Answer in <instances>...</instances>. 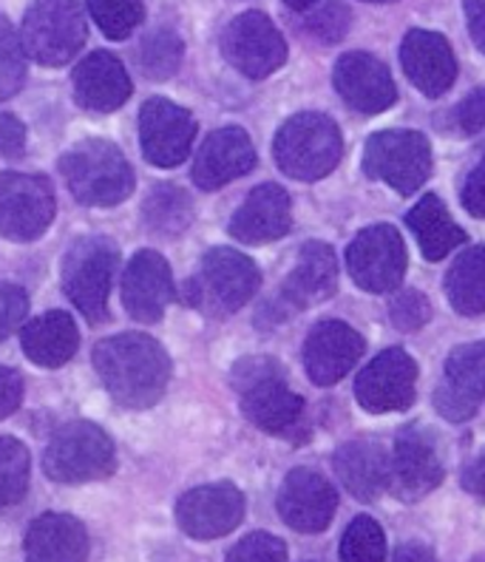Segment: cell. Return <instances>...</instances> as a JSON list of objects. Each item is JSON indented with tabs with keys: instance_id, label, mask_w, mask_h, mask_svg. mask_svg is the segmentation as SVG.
Instances as JSON below:
<instances>
[{
	"instance_id": "obj_1",
	"label": "cell",
	"mask_w": 485,
	"mask_h": 562,
	"mask_svg": "<svg viewBox=\"0 0 485 562\" xmlns=\"http://www.w3.org/2000/svg\"><path fill=\"white\" fill-rule=\"evenodd\" d=\"M97 375L111 398L125 409H148L171 381V358L145 333H120L97 344Z\"/></svg>"
},
{
	"instance_id": "obj_2",
	"label": "cell",
	"mask_w": 485,
	"mask_h": 562,
	"mask_svg": "<svg viewBox=\"0 0 485 562\" xmlns=\"http://www.w3.org/2000/svg\"><path fill=\"white\" fill-rule=\"evenodd\" d=\"M233 386L239 392L241 412L267 435H293L304 420V398L290 390L281 363L270 356L241 358L233 367Z\"/></svg>"
},
{
	"instance_id": "obj_3",
	"label": "cell",
	"mask_w": 485,
	"mask_h": 562,
	"mask_svg": "<svg viewBox=\"0 0 485 562\" xmlns=\"http://www.w3.org/2000/svg\"><path fill=\"white\" fill-rule=\"evenodd\" d=\"M60 173L82 205L111 207L134 193V171L109 139H82L60 157Z\"/></svg>"
},
{
	"instance_id": "obj_4",
	"label": "cell",
	"mask_w": 485,
	"mask_h": 562,
	"mask_svg": "<svg viewBox=\"0 0 485 562\" xmlns=\"http://www.w3.org/2000/svg\"><path fill=\"white\" fill-rule=\"evenodd\" d=\"M273 157L287 177L301 179V182L324 179L336 171L343 157L341 128L336 120L318 111L295 114L275 134Z\"/></svg>"
},
{
	"instance_id": "obj_5",
	"label": "cell",
	"mask_w": 485,
	"mask_h": 562,
	"mask_svg": "<svg viewBox=\"0 0 485 562\" xmlns=\"http://www.w3.org/2000/svg\"><path fill=\"white\" fill-rule=\"evenodd\" d=\"M261 273L256 261L230 247H213L205 254L199 273L188 281L185 299L205 316L222 318L245 307L259 293Z\"/></svg>"
},
{
	"instance_id": "obj_6",
	"label": "cell",
	"mask_w": 485,
	"mask_h": 562,
	"mask_svg": "<svg viewBox=\"0 0 485 562\" xmlns=\"http://www.w3.org/2000/svg\"><path fill=\"white\" fill-rule=\"evenodd\" d=\"M89 41V23L77 0H32L23 14V52L41 66H66Z\"/></svg>"
},
{
	"instance_id": "obj_7",
	"label": "cell",
	"mask_w": 485,
	"mask_h": 562,
	"mask_svg": "<svg viewBox=\"0 0 485 562\" xmlns=\"http://www.w3.org/2000/svg\"><path fill=\"white\" fill-rule=\"evenodd\" d=\"M114 443L91 420L60 426L43 454V472L48 474V481L69 483V486L105 481L114 474Z\"/></svg>"
},
{
	"instance_id": "obj_8",
	"label": "cell",
	"mask_w": 485,
	"mask_h": 562,
	"mask_svg": "<svg viewBox=\"0 0 485 562\" xmlns=\"http://www.w3.org/2000/svg\"><path fill=\"white\" fill-rule=\"evenodd\" d=\"M120 265V247L109 236H82L63 259V290L91 324L109 318L111 279Z\"/></svg>"
},
{
	"instance_id": "obj_9",
	"label": "cell",
	"mask_w": 485,
	"mask_h": 562,
	"mask_svg": "<svg viewBox=\"0 0 485 562\" xmlns=\"http://www.w3.org/2000/svg\"><path fill=\"white\" fill-rule=\"evenodd\" d=\"M363 173L409 196L431 173L429 139L409 128L377 131L363 145Z\"/></svg>"
},
{
	"instance_id": "obj_10",
	"label": "cell",
	"mask_w": 485,
	"mask_h": 562,
	"mask_svg": "<svg viewBox=\"0 0 485 562\" xmlns=\"http://www.w3.org/2000/svg\"><path fill=\"white\" fill-rule=\"evenodd\" d=\"M55 191L37 173H0V234L12 241H35L55 222Z\"/></svg>"
},
{
	"instance_id": "obj_11",
	"label": "cell",
	"mask_w": 485,
	"mask_h": 562,
	"mask_svg": "<svg viewBox=\"0 0 485 562\" xmlns=\"http://www.w3.org/2000/svg\"><path fill=\"white\" fill-rule=\"evenodd\" d=\"M222 55L250 80H264L287 60V43L264 12H241L222 32Z\"/></svg>"
},
{
	"instance_id": "obj_12",
	"label": "cell",
	"mask_w": 485,
	"mask_h": 562,
	"mask_svg": "<svg viewBox=\"0 0 485 562\" xmlns=\"http://www.w3.org/2000/svg\"><path fill=\"white\" fill-rule=\"evenodd\" d=\"M347 268L366 293H392L406 273L404 239L392 225L363 227L349 245Z\"/></svg>"
},
{
	"instance_id": "obj_13",
	"label": "cell",
	"mask_w": 485,
	"mask_h": 562,
	"mask_svg": "<svg viewBox=\"0 0 485 562\" xmlns=\"http://www.w3.org/2000/svg\"><path fill=\"white\" fill-rule=\"evenodd\" d=\"M440 483H443V463L435 438L420 426L401 429L390 454V492L397 501L417 503Z\"/></svg>"
},
{
	"instance_id": "obj_14",
	"label": "cell",
	"mask_w": 485,
	"mask_h": 562,
	"mask_svg": "<svg viewBox=\"0 0 485 562\" xmlns=\"http://www.w3.org/2000/svg\"><path fill=\"white\" fill-rule=\"evenodd\" d=\"M196 139V120L188 109L154 97L139 111V143L143 154L157 168H177L188 159Z\"/></svg>"
},
{
	"instance_id": "obj_15",
	"label": "cell",
	"mask_w": 485,
	"mask_h": 562,
	"mask_svg": "<svg viewBox=\"0 0 485 562\" xmlns=\"http://www.w3.org/2000/svg\"><path fill=\"white\" fill-rule=\"evenodd\" d=\"M417 363L401 347L383 350L361 370L356 381V398L372 415L404 412L415 401Z\"/></svg>"
},
{
	"instance_id": "obj_16",
	"label": "cell",
	"mask_w": 485,
	"mask_h": 562,
	"mask_svg": "<svg viewBox=\"0 0 485 562\" xmlns=\"http://www.w3.org/2000/svg\"><path fill=\"white\" fill-rule=\"evenodd\" d=\"M485 401V341L463 344L445 358V370L435 390V406L451 424L477 415Z\"/></svg>"
},
{
	"instance_id": "obj_17",
	"label": "cell",
	"mask_w": 485,
	"mask_h": 562,
	"mask_svg": "<svg viewBox=\"0 0 485 562\" xmlns=\"http://www.w3.org/2000/svg\"><path fill=\"white\" fill-rule=\"evenodd\" d=\"M245 520V494L233 483L191 488L177 503V522L193 540H219Z\"/></svg>"
},
{
	"instance_id": "obj_18",
	"label": "cell",
	"mask_w": 485,
	"mask_h": 562,
	"mask_svg": "<svg viewBox=\"0 0 485 562\" xmlns=\"http://www.w3.org/2000/svg\"><path fill=\"white\" fill-rule=\"evenodd\" d=\"M275 508L290 528L301 535H318L336 517L338 494L324 474L301 467L284 477Z\"/></svg>"
},
{
	"instance_id": "obj_19",
	"label": "cell",
	"mask_w": 485,
	"mask_h": 562,
	"mask_svg": "<svg viewBox=\"0 0 485 562\" xmlns=\"http://www.w3.org/2000/svg\"><path fill=\"white\" fill-rule=\"evenodd\" d=\"M338 290V261L336 250L324 241H307L298 250L293 270L279 290L281 318L290 313L315 307V304L332 299Z\"/></svg>"
},
{
	"instance_id": "obj_20",
	"label": "cell",
	"mask_w": 485,
	"mask_h": 562,
	"mask_svg": "<svg viewBox=\"0 0 485 562\" xmlns=\"http://www.w3.org/2000/svg\"><path fill=\"white\" fill-rule=\"evenodd\" d=\"M363 350H366V341L361 338V333H356L338 318H327L309 329L301 358H304L313 384L332 386L349 375V370L361 361Z\"/></svg>"
},
{
	"instance_id": "obj_21",
	"label": "cell",
	"mask_w": 485,
	"mask_h": 562,
	"mask_svg": "<svg viewBox=\"0 0 485 562\" xmlns=\"http://www.w3.org/2000/svg\"><path fill=\"white\" fill-rule=\"evenodd\" d=\"M177 299L171 265L157 250H139L123 273V304L134 322L157 324Z\"/></svg>"
},
{
	"instance_id": "obj_22",
	"label": "cell",
	"mask_w": 485,
	"mask_h": 562,
	"mask_svg": "<svg viewBox=\"0 0 485 562\" xmlns=\"http://www.w3.org/2000/svg\"><path fill=\"white\" fill-rule=\"evenodd\" d=\"M332 82L343 103L358 114H381L397 100L390 69L366 52H349L338 57Z\"/></svg>"
},
{
	"instance_id": "obj_23",
	"label": "cell",
	"mask_w": 485,
	"mask_h": 562,
	"mask_svg": "<svg viewBox=\"0 0 485 562\" xmlns=\"http://www.w3.org/2000/svg\"><path fill=\"white\" fill-rule=\"evenodd\" d=\"M256 168L253 139L247 137L245 128L227 125V128L213 131L202 143L193 162V182L202 191H219L233 179L245 177Z\"/></svg>"
},
{
	"instance_id": "obj_24",
	"label": "cell",
	"mask_w": 485,
	"mask_h": 562,
	"mask_svg": "<svg viewBox=\"0 0 485 562\" xmlns=\"http://www.w3.org/2000/svg\"><path fill=\"white\" fill-rule=\"evenodd\" d=\"M290 227H293L290 193L281 186L267 182L247 193L239 211L233 213L230 236L241 245H267L287 236Z\"/></svg>"
},
{
	"instance_id": "obj_25",
	"label": "cell",
	"mask_w": 485,
	"mask_h": 562,
	"mask_svg": "<svg viewBox=\"0 0 485 562\" xmlns=\"http://www.w3.org/2000/svg\"><path fill=\"white\" fill-rule=\"evenodd\" d=\"M401 66L411 86H417L426 97L445 94L458 80V60H454L449 41L438 32H426V29H411L404 37Z\"/></svg>"
},
{
	"instance_id": "obj_26",
	"label": "cell",
	"mask_w": 485,
	"mask_h": 562,
	"mask_svg": "<svg viewBox=\"0 0 485 562\" xmlns=\"http://www.w3.org/2000/svg\"><path fill=\"white\" fill-rule=\"evenodd\" d=\"M131 77L111 52H91L75 69V100L86 111L109 114L128 103Z\"/></svg>"
},
{
	"instance_id": "obj_27",
	"label": "cell",
	"mask_w": 485,
	"mask_h": 562,
	"mask_svg": "<svg viewBox=\"0 0 485 562\" xmlns=\"http://www.w3.org/2000/svg\"><path fill=\"white\" fill-rule=\"evenodd\" d=\"M338 481L356 501L372 503L390 488V454L375 440H349L332 458Z\"/></svg>"
},
{
	"instance_id": "obj_28",
	"label": "cell",
	"mask_w": 485,
	"mask_h": 562,
	"mask_svg": "<svg viewBox=\"0 0 485 562\" xmlns=\"http://www.w3.org/2000/svg\"><path fill=\"white\" fill-rule=\"evenodd\" d=\"M89 531L71 515H43L26 531V562H89Z\"/></svg>"
},
{
	"instance_id": "obj_29",
	"label": "cell",
	"mask_w": 485,
	"mask_h": 562,
	"mask_svg": "<svg viewBox=\"0 0 485 562\" xmlns=\"http://www.w3.org/2000/svg\"><path fill=\"white\" fill-rule=\"evenodd\" d=\"M21 347L29 361L46 367V370H57L75 358L77 347H80V333L69 313L52 310L46 316L23 324Z\"/></svg>"
},
{
	"instance_id": "obj_30",
	"label": "cell",
	"mask_w": 485,
	"mask_h": 562,
	"mask_svg": "<svg viewBox=\"0 0 485 562\" xmlns=\"http://www.w3.org/2000/svg\"><path fill=\"white\" fill-rule=\"evenodd\" d=\"M406 225L415 234L426 261H440L451 250H458L460 245H465L463 227L451 220V213L445 211V205L435 193H426L424 200L406 213Z\"/></svg>"
},
{
	"instance_id": "obj_31",
	"label": "cell",
	"mask_w": 485,
	"mask_h": 562,
	"mask_svg": "<svg viewBox=\"0 0 485 562\" xmlns=\"http://www.w3.org/2000/svg\"><path fill=\"white\" fill-rule=\"evenodd\" d=\"M445 299L460 316L485 313V245L472 247L454 259L445 273Z\"/></svg>"
},
{
	"instance_id": "obj_32",
	"label": "cell",
	"mask_w": 485,
	"mask_h": 562,
	"mask_svg": "<svg viewBox=\"0 0 485 562\" xmlns=\"http://www.w3.org/2000/svg\"><path fill=\"white\" fill-rule=\"evenodd\" d=\"M145 225L150 227V234L159 236H179L191 225L193 205L182 188L162 182L148 193V200L143 205Z\"/></svg>"
},
{
	"instance_id": "obj_33",
	"label": "cell",
	"mask_w": 485,
	"mask_h": 562,
	"mask_svg": "<svg viewBox=\"0 0 485 562\" xmlns=\"http://www.w3.org/2000/svg\"><path fill=\"white\" fill-rule=\"evenodd\" d=\"M182 55H185V43L171 29H157L150 32L137 48V63L148 80H168L182 66Z\"/></svg>"
},
{
	"instance_id": "obj_34",
	"label": "cell",
	"mask_w": 485,
	"mask_h": 562,
	"mask_svg": "<svg viewBox=\"0 0 485 562\" xmlns=\"http://www.w3.org/2000/svg\"><path fill=\"white\" fill-rule=\"evenodd\" d=\"M341 562H386V535L381 522L361 515L349 522L341 537Z\"/></svg>"
},
{
	"instance_id": "obj_35",
	"label": "cell",
	"mask_w": 485,
	"mask_h": 562,
	"mask_svg": "<svg viewBox=\"0 0 485 562\" xmlns=\"http://www.w3.org/2000/svg\"><path fill=\"white\" fill-rule=\"evenodd\" d=\"M29 492V449L14 438H0V508L21 503Z\"/></svg>"
},
{
	"instance_id": "obj_36",
	"label": "cell",
	"mask_w": 485,
	"mask_h": 562,
	"mask_svg": "<svg viewBox=\"0 0 485 562\" xmlns=\"http://www.w3.org/2000/svg\"><path fill=\"white\" fill-rule=\"evenodd\" d=\"M91 21L111 41H125L145 21L143 0H89Z\"/></svg>"
},
{
	"instance_id": "obj_37",
	"label": "cell",
	"mask_w": 485,
	"mask_h": 562,
	"mask_svg": "<svg viewBox=\"0 0 485 562\" xmlns=\"http://www.w3.org/2000/svg\"><path fill=\"white\" fill-rule=\"evenodd\" d=\"M26 82V52L7 14H0V100H9Z\"/></svg>"
},
{
	"instance_id": "obj_38",
	"label": "cell",
	"mask_w": 485,
	"mask_h": 562,
	"mask_svg": "<svg viewBox=\"0 0 485 562\" xmlns=\"http://www.w3.org/2000/svg\"><path fill=\"white\" fill-rule=\"evenodd\" d=\"M227 562H287V546L267 531H253L233 546Z\"/></svg>"
},
{
	"instance_id": "obj_39",
	"label": "cell",
	"mask_w": 485,
	"mask_h": 562,
	"mask_svg": "<svg viewBox=\"0 0 485 562\" xmlns=\"http://www.w3.org/2000/svg\"><path fill=\"white\" fill-rule=\"evenodd\" d=\"M390 316L401 333H415V329L426 327L431 318V304L424 293L417 290H404L397 293L390 304Z\"/></svg>"
},
{
	"instance_id": "obj_40",
	"label": "cell",
	"mask_w": 485,
	"mask_h": 562,
	"mask_svg": "<svg viewBox=\"0 0 485 562\" xmlns=\"http://www.w3.org/2000/svg\"><path fill=\"white\" fill-rule=\"evenodd\" d=\"M349 21H352V14L347 12V7H343L341 0H329L327 7H322L315 14H309L307 29L318 37V41L338 43L347 35Z\"/></svg>"
},
{
	"instance_id": "obj_41",
	"label": "cell",
	"mask_w": 485,
	"mask_h": 562,
	"mask_svg": "<svg viewBox=\"0 0 485 562\" xmlns=\"http://www.w3.org/2000/svg\"><path fill=\"white\" fill-rule=\"evenodd\" d=\"M29 313V295L18 284L0 281V341L9 338L14 329H21Z\"/></svg>"
},
{
	"instance_id": "obj_42",
	"label": "cell",
	"mask_w": 485,
	"mask_h": 562,
	"mask_svg": "<svg viewBox=\"0 0 485 562\" xmlns=\"http://www.w3.org/2000/svg\"><path fill=\"white\" fill-rule=\"evenodd\" d=\"M454 128L460 134H480L485 128V89H474L463 103L454 109Z\"/></svg>"
},
{
	"instance_id": "obj_43",
	"label": "cell",
	"mask_w": 485,
	"mask_h": 562,
	"mask_svg": "<svg viewBox=\"0 0 485 562\" xmlns=\"http://www.w3.org/2000/svg\"><path fill=\"white\" fill-rule=\"evenodd\" d=\"M460 202L474 220H485V157L474 165V171L465 177L463 191H460Z\"/></svg>"
},
{
	"instance_id": "obj_44",
	"label": "cell",
	"mask_w": 485,
	"mask_h": 562,
	"mask_svg": "<svg viewBox=\"0 0 485 562\" xmlns=\"http://www.w3.org/2000/svg\"><path fill=\"white\" fill-rule=\"evenodd\" d=\"M26 151V125L21 120L14 117V114H0V154L9 159L23 157Z\"/></svg>"
},
{
	"instance_id": "obj_45",
	"label": "cell",
	"mask_w": 485,
	"mask_h": 562,
	"mask_svg": "<svg viewBox=\"0 0 485 562\" xmlns=\"http://www.w3.org/2000/svg\"><path fill=\"white\" fill-rule=\"evenodd\" d=\"M23 404V378L9 367H0V420L14 415Z\"/></svg>"
},
{
	"instance_id": "obj_46",
	"label": "cell",
	"mask_w": 485,
	"mask_h": 562,
	"mask_svg": "<svg viewBox=\"0 0 485 562\" xmlns=\"http://www.w3.org/2000/svg\"><path fill=\"white\" fill-rule=\"evenodd\" d=\"M460 486L474 497H485V449L465 463L463 472H460Z\"/></svg>"
},
{
	"instance_id": "obj_47",
	"label": "cell",
	"mask_w": 485,
	"mask_h": 562,
	"mask_svg": "<svg viewBox=\"0 0 485 562\" xmlns=\"http://www.w3.org/2000/svg\"><path fill=\"white\" fill-rule=\"evenodd\" d=\"M465 21H469V32L477 48L485 55V0H463Z\"/></svg>"
},
{
	"instance_id": "obj_48",
	"label": "cell",
	"mask_w": 485,
	"mask_h": 562,
	"mask_svg": "<svg viewBox=\"0 0 485 562\" xmlns=\"http://www.w3.org/2000/svg\"><path fill=\"white\" fill-rule=\"evenodd\" d=\"M392 562H438L431 554L429 546H420V542H406L395 551V560Z\"/></svg>"
},
{
	"instance_id": "obj_49",
	"label": "cell",
	"mask_w": 485,
	"mask_h": 562,
	"mask_svg": "<svg viewBox=\"0 0 485 562\" xmlns=\"http://www.w3.org/2000/svg\"><path fill=\"white\" fill-rule=\"evenodd\" d=\"M290 9H295V12H304V9H313L318 0H284Z\"/></svg>"
},
{
	"instance_id": "obj_50",
	"label": "cell",
	"mask_w": 485,
	"mask_h": 562,
	"mask_svg": "<svg viewBox=\"0 0 485 562\" xmlns=\"http://www.w3.org/2000/svg\"><path fill=\"white\" fill-rule=\"evenodd\" d=\"M370 3H390V0H370Z\"/></svg>"
},
{
	"instance_id": "obj_51",
	"label": "cell",
	"mask_w": 485,
	"mask_h": 562,
	"mask_svg": "<svg viewBox=\"0 0 485 562\" xmlns=\"http://www.w3.org/2000/svg\"><path fill=\"white\" fill-rule=\"evenodd\" d=\"M477 562H485V557H480V560Z\"/></svg>"
}]
</instances>
